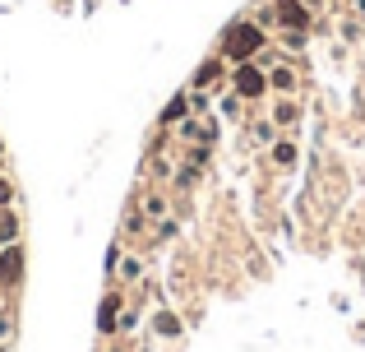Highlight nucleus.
<instances>
[{
  "label": "nucleus",
  "mask_w": 365,
  "mask_h": 352,
  "mask_svg": "<svg viewBox=\"0 0 365 352\" xmlns=\"http://www.w3.org/2000/svg\"><path fill=\"white\" fill-rule=\"evenodd\" d=\"M259 46H264V33H259L255 24H236L232 33H227V56H236V61L250 56V51H259Z\"/></svg>",
  "instance_id": "f257e3e1"
},
{
  "label": "nucleus",
  "mask_w": 365,
  "mask_h": 352,
  "mask_svg": "<svg viewBox=\"0 0 365 352\" xmlns=\"http://www.w3.org/2000/svg\"><path fill=\"white\" fill-rule=\"evenodd\" d=\"M259 93H264V74L259 70H236V98H259Z\"/></svg>",
  "instance_id": "f03ea898"
},
{
  "label": "nucleus",
  "mask_w": 365,
  "mask_h": 352,
  "mask_svg": "<svg viewBox=\"0 0 365 352\" xmlns=\"http://www.w3.org/2000/svg\"><path fill=\"white\" fill-rule=\"evenodd\" d=\"M277 14H282L277 24H287V28H305V24H310V14H305L296 0H277Z\"/></svg>",
  "instance_id": "7ed1b4c3"
},
{
  "label": "nucleus",
  "mask_w": 365,
  "mask_h": 352,
  "mask_svg": "<svg viewBox=\"0 0 365 352\" xmlns=\"http://www.w3.org/2000/svg\"><path fill=\"white\" fill-rule=\"evenodd\" d=\"M273 158H277L282 167H292V163H296V144H287V139H282V144H273Z\"/></svg>",
  "instance_id": "20e7f679"
},
{
  "label": "nucleus",
  "mask_w": 365,
  "mask_h": 352,
  "mask_svg": "<svg viewBox=\"0 0 365 352\" xmlns=\"http://www.w3.org/2000/svg\"><path fill=\"white\" fill-rule=\"evenodd\" d=\"M180 116H185V98H176V102L167 107V121H180Z\"/></svg>",
  "instance_id": "39448f33"
},
{
  "label": "nucleus",
  "mask_w": 365,
  "mask_h": 352,
  "mask_svg": "<svg viewBox=\"0 0 365 352\" xmlns=\"http://www.w3.org/2000/svg\"><path fill=\"white\" fill-rule=\"evenodd\" d=\"M356 14H361V19H365V0H356Z\"/></svg>",
  "instance_id": "423d86ee"
}]
</instances>
